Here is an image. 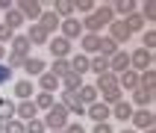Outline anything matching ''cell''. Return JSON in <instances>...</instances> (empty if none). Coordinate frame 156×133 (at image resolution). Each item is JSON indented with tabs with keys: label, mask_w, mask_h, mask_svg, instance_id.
<instances>
[{
	"label": "cell",
	"mask_w": 156,
	"mask_h": 133,
	"mask_svg": "<svg viewBox=\"0 0 156 133\" xmlns=\"http://www.w3.org/2000/svg\"><path fill=\"white\" fill-rule=\"evenodd\" d=\"M109 39H112L115 44H121V42H127V39H130V33H127L124 21H118V18H115L112 24H109Z\"/></svg>",
	"instance_id": "18"
},
{
	"label": "cell",
	"mask_w": 156,
	"mask_h": 133,
	"mask_svg": "<svg viewBox=\"0 0 156 133\" xmlns=\"http://www.w3.org/2000/svg\"><path fill=\"white\" fill-rule=\"evenodd\" d=\"M27 42H30V44H38V47H41V44H47V42H50V33H44L38 24H33V27H30V33H27Z\"/></svg>",
	"instance_id": "20"
},
{
	"label": "cell",
	"mask_w": 156,
	"mask_h": 133,
	"mask_svg": "<svg viewBox=\"0 0 156 133\" xmlns=\"http://www.w3.org/2000/svg\"><path fill=\"white\" fill-rule=\"evenodd\" d=\"M86 115L94 124H103V121H109V115H112V113H109V106H106L103 101H94L91 106H86Z\"/></svg>",
	"instance_id": "7"
},
{
	"label": "cell",
	"mask_w": 156,
	"mask_h": 133,
	"mask_svg": "<svg viewBox=\"0 0 156 133\" xmlns=\"http://www.w3.org/2000/svg\"><path fill=\"white\" fill-rule=\"evenodd\" d=\"M50 74L56 80H62L65 74H71V65H68V59H53V65H50Z\"/></svg>",
	"instance_id": "33"
},
{
	"label": "cell",
	"mask_w": 156,
	"mask_h": 133,
	"mask_svg": "<svg viewBox=\"0 0 156 133\" xmlns=\"http://www.w3.org/2000/svg\"><path fill=\"white\" fill-rule=\"evenodd\" d=\"M130 68L133 71H147V68H153V53L150 50H144V47H139V50H133L130 53Z\"/></svg>",
	"instance_id": "4"
},
{
	"label": "cell",
	"mask_w": 156,
	"mask_h": 133,
	"mask_svg": "<svg viewBox=\"0 0 156 133\" xmlns=\"http://www.w3.org/2000/svg\"><path fill=\"white\" fill-rule=\"evenodd\" d=\"M24 130H27V133H47V127H44V121L35 115L33 121H27V124H24Z\"/></svg>",
	"instance_id": "36"
},
{
	"label": "cell",
	"mask_w": 156,
	"mask_h": 133,
	"mask_svg": "<svg viewBox=\"0 0 156 133\" xmlns=\"http://www.w3.org/2000/svg\"><path fill=\"white\" fill-rule=\"evenodd\" d=\"M15 6V3H12V0H0V12H9V9Z\"/></svg>",
	"instance_id": "44"
},
{
	"label": "cell",
	"mask_w": 156,
	"mask_h": 133,
	"mask_svg": "<svg viewBox=\"0 0 156 133\" xmlns=\"http://www.w3.org/2000/svg\"><path fill=\"white\" fill-rule=\"evenodd\" d=\"M139 15L144 18V24H147V21H156V3H153V0L141 3V12H139Z\"/></svg>",
	"instance_id": "34"
},
{
	"label": "cell",
	"mask_w": 156,
	"mask_h": 133,
	"mask_svg": "<svg viewBox=\"0 0 156 133\" xmlns=\"http://www.w3.org/2000/svg\"><path fill=\"white\" fill-rule=\"evenodd\" d=\"M68 65H71V71H74L77 77H86V71H88V56H86V53H77V56H71V59H68Z\"/></svg>",
	"instance_id": "21"
},
{
	"label": "cell",
	"mask_w": 156,
	"mask_h": 133,
	"mask_svg": "<svg viewBox=\"0 0 156 133\" xmlns=\"http://www.w3.org/2000/svg\"><path fill=\"white\" fill-rule=\"evenodd\" d=\"M35 115H38V109H35L33 101H21V104L15 106V118H18V121H24V124H27V121H33Z\"/></svg>",
	"instance_id": "13"
},
{
	"label": "cell",
	"mask_w": 156,
	"mask_h": 133,
	"mask_svg": "<svg viewBox=\"0 0 156 133\" xmlns=\"http://www.w3.org/2000/svg\"><path fill=\"white\" fill-rule=\"evenodd\" d=\"M109 113L118 118V121H130V115H133V104L130 101H118V104H112V109Z\"/></svg>",
	"instance_id": "22"
},
{
	"label": "cell",
	"mask_w": 156,
	"mask_h": 133,
	"mask_svg": "<svg viewBox=\"0 0 156 133\" xmlns=\"http://www.w3.org/2000/svg\"><path fill=\"white\" fill-rule=\"evenodd\" d=\"M121 133H136V130H133V127H127V130H121Z\"/></svg>",
	"instance_id": "46"
},
{
	"label": "cell",
	"mask_w": 156,
	"mask_h": 133,
	"mask_svg": "<svg viewBox=\"0 0 156 133\" xmlns=\"http://www.w3.org/2000/svg\"><path fill=\"white\" fill-rule=\"evenodd\" d=\"M0 118H3V121L15 118V104H12V101H6V98H3V104H0Z\"/></svg>",
	"instance_id": "38"
},
{
	"label": "cell",
	"mask_w": 156,
	"mask_h": 133,
	"mask_svg": "<svg viewBox=\"0 0 156 133\" xmlns=\"http://www.w3.org/2000/svg\"><path fill=\"white\" fill-rule=\"evenodd\" d=\"M68 118H71L68 109L56 101V104L47 109V115H44L41 121H44V127H47V133H62V130H65V124H68Z\"/></svg>",
	"instance_id": "3"
},
{
	"label": "cell",
	"mask_w": 156,
	"mask_h": 133,
	"mask_svg": "<svg viewBox=\"0 0 156 133\" xmlns=\"http://www.w3.org/2000/svg\"><path fill=\"white\" fill-rule=\"evenodd\" d=\"M62 133H86V127H83V124H71V121H68Z\"/></svg>",
	"instance_id": "42"
},
{
	"label": "cell",
	"mask_w": 156,
	"mask_h": 133,
	"mask_svg": "<svg viewBox=\"0 0 156 133\" xmlns=\"http://www.w3.org/2000/svg\"><path fill=\"white\" fill-rule=\"evenodd\" d=\"M118 89H121V92H136V89H139V71H133V68H127V71H121V74H118Z\"/></svg>",
	"instance_id": "6"
},
{
	"label": "cell",
	"mask_w": 156,
	"mask_h": 133,
	"mask_svg": "<svg viewBox=\"0 0 156 133\" xmlns=\"http://www.w3.org/2000/svg\"><path fill=\"white\" fill-rule=\"evenodd\" d=\"M130 121H133V130H153L156 115L150 113V109H136V113L130 115Z\"/></svg>",
	"instance_id": "5"
},
{
	"label": "cell",
	"mask_w": 156,
	"mask_h": 133,
	"mask_svg": "<svg viewBox=\"0 0 156 133\" xmlns=\"http://www.w3.org/2000/svg\"><path fill=\"white\" fill-rule=\"evenodd\" d=\"M6 59V50H3V44H0V62Z\"/></svg>",
	"instance_id": "45"
},
{
	"label": "cell",
	"mask_w": 156,
	"mask_h": 133,
	"mask_svg": "<svg viewBox=\"0 0 156 133\" xmlns=\"http://www.w3.org/2000/svg\"><path fill=\"white\" fill-rule=\"evenodd\" d=\"M112 21H115L112 3H103V6H94V12H91V15H86V21H83V30H86V33L100 35V30H103V27H109Z\"/></svg>",
	"instance_id": "1"
},
{
	"label": "cell",
	"mask_w": 156,
	"mask_h": 133,
	"mask_svg": "<svg viewBox=\"0 0 156 133\" xmlns=\"http://www.w3.org/2000/svg\"><path fill=\"white\" fill-rule=\"evenodd\" d=\"M144 50H153L156 47V30H144V44H141Z\"/></svg>",
	"instance_id": "39"
},
{
	"label": "cell",
	"mask_w": 156,
	"mask_h": 133,
	"mask_svg": "<svg viewBox=\"0 0 156 133\" xmlns=\"http://www.w3.org/2000/svg\"><path fill=\"white\" fill-rule=\"evenodd\" d=\"M88 71H94L97 77H103L106 71H109V59H106V56H100V53H97V56H91V59H88Z\"/></svg>",
	"instance_id": "25"
},
{
	"label": "cell",
	"mask_w": 156,
	"mask_h": 133,
	"mask_svg": "<svg viewBox=\"0 0 156 133\" xmlns=\"http://www.w3.org/2000/svg\"><path fill=\"white\" fill-rule=\"evenodd\" d=\"M136 6H139V3H133V0H118V3H112V12L115 15H133V12H136Z\"/></svg>",
	"instance_id": "30"
},
{
	"label": "cell",
	"mask_w": 156,
	"mask_h": 133,
	"mask_svg": "<svg viewBox=\"0 0 156 133\" xmlns=\"http://www.w3.org/2000/svg\"><path fill=\"white\" fill-rule=\"evenodd\" d=\"M9 77H12V71H9L6 65L0 62V86H3V83H9Z\"/></svg>",
	"instance_id": "43"
},
{
	"label": "cell",
	"mask_w": 156,
	"mask_h": 133,
	"mask_svg": "<svg viewBox=\"0 0 156 133\" xmlns=\"http://www.w3.org/2000/svg\"><path fill=\"white\" fill-rule=\"evenodd\" d=\"M50 12L59 18V21H68V18H74V3H71V0H56Z\"/></svg>",
	"instance_id": "16"
},
{
	"label": "cell",
	"mask_w": 156,
	"mask_h": 133,
	"mask_svg": "<svg viewBox=\"0 0 156 133\" xmlns=\"http://www.w3.org/2000/svg\"><path fill=\"white\" fill-rule=\"evenodd\" d=\"M59 86L65 89V92H68V95H74V92H77L80 86H83V77H77V74H74V71H71V74H65V77L59 80Z\"/></svg>",
	"instance_id": "27"
},
{
	"label": "cell",
	"mask_w": 156,
	"mask_h": 133,
	"mask_svg": "<svg viewBox=\"0 0 156 133\" xmlns=\"http://www.w3.org/2000/svg\"><path fill=\"white\" fill-rule=\"evenodd\" d=\"M12 35H15V33H12L6 24H0V44H3V42H12Z\"/></svg>",
	"instance_id": "40"
},
{
	"label": "cell",
	"mask_w": 156,
	"mask_h": 133,
	"mask_svg": "<svg viewBox=\"0 0 156 133\" xmlns=\"http://www.w3.org/2000/svg\"><path fill=\"white\" fill-rule=\"evenodd\" d=\"M97 50H100V35L86 33V35H83V53H94V56H97Z\"/></svg>",
	"instance_id": "29"
},
{
	"label": "cell",
	"mask_w": 156,
	"mask_h": 133,
	"mask_svg": "<svg viewBox=\"0 0 156 133\" xmlns=\"http://www.w3.org/2000/svg\"><path fill=\"white\" fill-rule=\"evenodd\" d=\"M0 24H6L9 30H12V33H15L18 27L24 24V15H21V12H18V6H12V9H9V12H3V21H0Z\"/></svg>",
	"instance_id": "19"
},
{
	"label": "cell",
	"mask_w": 156,
	"mask_h": 133,
	"mask_svg": "<svg viewBox=\"0 0 156 133\" xmlns=\"http://www.w3.org/2000/svg\"><path fill=\"white\" fill-rule=\"evenodd\" d=\"M38 89H41V92H47V95H53V92L59 89V80L53 77L50 71H44L41 77H38Z\"/></svg>",
	"instance_id": "26"
},
{
	"label": "cell",
	"mask_w": 156,
	"mask_h": 133,
	"mask_svg": "<svg viewBox=\"0 0 156 133\" xmlns=\"http://www.w3.org/2000/svg\"><path fill=\"white\" fill-rule=\"evenodd\" d=\"M144 133H156V127H153V130H144Z\"/></svg>",
	"instance_id": "47"
},
{
	"label": "cell",
	"mask_w": 156,
	"mask_h": 133,
	"mask_svg": "<svg viewBox=\"0 0 156 133\" xmlns=\"http://www.w3.org/2000/svg\"><path fill=\"white\" fill-rule=\"evenodd\" d=\"M62 39H77V35H83V21H77V18H68V21H62Z\"/></svg>",
	"instance_id": "15"
},
{
	"label": "cell",
	"mask_w": 156,
	"mask_h": 133,
	"mask_svg": "<svg viewBox=\"0 0 156 133\" xmlns=\"http://www.w3.org/2000/svg\"><path fill=\"white\" fill-rule=\"evenodd\" d=\"M74 101H77V104H83V106H91V104L97 101V89H94V86H86V83H83V86L74 92Z\"/></svg>",
	"instance_id": "14"
},
{
	"label": "cell",
	"mask_w": 156,
	"mask_h": 133,
	"mask_svg": "<svg viewBox=\"0 0 156 133\" xmlns=\"http://www.w3.org/2000/svg\"><path fill=\"white\" fill-rule=\"evenodd\" d=\"M0 104H3V95H0Z\"/></svg>",
	"instance_id": "48"
},
{
	"label": "cell",
	"mask_w": 156,
	"mask_h": 133,
	"mask_svg": "<svg viewBox=\"0 0 156 133\" xmlns=\"http://www.w3.org/2000/svg\"><path fill=\"white\" fill-rule=\"evenodd\" d=\"M24 71L30 77H41L44 71H47V62H44L41 56H27L24 59Z\"/></svg>",
	"instance_id": "12"
},
{
	"label": "cell",
	"mask_w": 156,
	"mask_h": 133,
	"mask_svg": "<svg viewBox=\"0 0 156 133\" xmlns=\"http://www.w3.org/2000/svg\"><path fill=\"white\" fill-rule=\"evenodd\" d=\"M35 24L41 27L44 33H50V30H59V24H62V21H59L56 15H53V12H41V18H38Z\"/></svg>",
	"instance_id": "24"
},
{
	"label": "cell",
	"mask_w": 156,
	"mask_h": 133,
	"mask_svg": "<svg viewBox=\"0 0 156 133\" xmlns=\"http://www.w3.org/2000/svg\"><path fill=\"white\" fill-rule=\"evenodd\" d=\"M124 27H127V33H141V27H144V18L139 15V12H133V15H127L124 18Z\"/></svg>",
	"instance_id": "28"
},
{
	"label": "cell",
	"mask_w": 156,
	"mask_h": 133,
	"mask_svg": "<svg viewBox=\"0 0 156 133\" xmlns=\"http://www.w3.org/2000/svg\"><path fill=\"white\" fill-rule=\"evenodd\" d=\"M130 68V53H124V50H118L115 56H109V74H121V71H127Z\"/></svg>",
	"instance_id": "10"
},
{
	"label": "cell",
	"mask_w": 156,
	"mask_h": 133,
	"mask_svg": "<svg viewBox=\"0 0 156 133\" xmlns=\"http://www.w3.org/2000/svg\"><path fill=\"white\" fill-rule=\"evenodd\" d=\"M91 133H115V127L109 121H103V124H94V130H91Z\"/></svg>",
	"instance_id": "41"
},
{
	"label": "cell",
	"mask_w": 156,
	"mask_h": 133,
	"mask_svg": "<svg viewBox=\"0 0 156 133\" xmlns=\"http://www.w3.org/2000/svg\"><path fill=\"white\" fill-rule=\"evenodd\" d=\"M97 53L109 59V56H115V53H118V44H115L109 35H100V50H97Z\"/></svg>",
	"instance_id": "31"
},
{
	"label": "cell",
	"mask_w": 156,
	"mask_h": 133,
	"mask_svg": "<svg viewBox=\"0 0 156 133\" xmlns=\"http://www.w3.org/2000/svg\"><path fill=\"white\" fill-rule=\"evenodd\" d=\"M33 95H35L33 80H18L15 83V98L18 101H33Z\"/></svg>",
	"instance_id": "17"
},
{
	"label": "cell",
	"mask_w": 156,
	"mask_h": 133,
	"mask_svg": "<svg viewBox=\"0 0 156 133\" xmlns=\"http://www.w3.org/2000/svg\"><path fill=\"white\" fill-rule=\"evenodd\" d=\"M3 133H27V130H24V121H18V118L3 121Z\"/></svg>",
	"instance_id": "37"
},
{
	"label": "cell",
	"mask_w": 156,
	"mask_h": 133,
	"mask_svg": "<svg viewBox=\"0 0 156 133\" xmlns=\"http://www.w3.org/2000/svg\"><path fill=\"white\" fill-rule=\"evenodd\" d=\"M153 95H156V92H147V89H136V92H133V101H130V104H136L139 109H147V104L153 101Z\"/></svg>",
	"instance_id": "23"
},
{
	"label": "cell",
	"mask_w": 156,
	"mask_h": 133,
	"mask_svg": "<svg viewBox=\"0 0 156 133\" xmlns=\"http://www.w3.org/2000/svg\"><path fill=\"white\" fill-rule=\"evenodd\" d=\"M33 104H35V109H50L56 104V98L47 95V92H38V95H33Z\"/></svg>",
	"instance_id": "32"
},
{
	"label": "cell",
	"mask_w": 156,
	"mask_h": 133,
	"mask_svg": "<svg viewBox=\"0 0 156 133\" xmlns=\"http://www.w3.org/2000/svg\"><path fill=\"white\" fill-rule=\"evenodd\" d=\"M9 53L27 59V56H33V44L27 42V35H12V50H9Z\"/></svg>",
	"instance_id": "11"
},
{
	"label": "cell",
	"mask_w": 156,
	"mask_h": 133,
	"mask_svg": "<svg viewBox=\"0 0 156 133\" xmlns=\"http://www.w3.org/2000/svg\"><path fill=\"white\" fill-rule=\"evenodd\" d=\"M15 6H18V12H21L24 18H33V21H38L41 12H44L38 0H21V3H15Z\"/></svg>",
	"instance_id": "9"
},
{
	"label": "cell",
	"mask_w": 156,
	"mask_h": 133,
	"mask_svg": "<svg viewBox=\"0 0 156 133\" xmlns=\"http://www.w3.org/2000/svg\"><path fill=\"white\" fill-rule=\"evenodd\" d=\"M47 47H50V53L56 56V59H68V56H71V42H68V39H62V35L50 39Z\"/></svg>",
	"instance_id": "8"
},
{
	"label": "cell",
	"mask_w": 156,
	"mask_h": 133,
	"mask_svg": "<svg viewBox=\"0 0 156 133\" xmlns=\"http://www.w3.org/2000/svg\"><path fill=\"white\" fill-rule=\"evenodd\" d=\"M94 0H77V3H74V12H80V15H91V12H94Z\"/></svg>",
	"instance_id": "35"
},
{
	"label": "cell",
	"mask_w": 156,
	"mask_h": 133,
	"mask_svg": "<svg viewBox=\"0 0 156 133\" xmlns=\"http://www.w3.org/2000/svg\"><path fill=\"white\" fill-rule=\"evenodd\" d=\"M94 89H97V95H103V104H106V106L118 104V101H121V95H124L121 89H118V77H115V74H109V71H106L103 77H97Z\"/></svg>",
	"instance_id": "2"
}]
</instances>
